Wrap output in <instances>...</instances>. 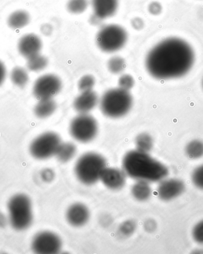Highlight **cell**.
<instances>
[{
    "mask_svg": "<svg viewBox=\"0 0 203 254\" xmlns=\"http://www.w3.org/2000/svg\"><path fill=\"white\" fill-rule=\"evenodd\" d=\"M149 11L153 14H158L161 11V6L157 2H153L149 5Z\"/></svg>",
    "mask_w": 203,
    "mask_h": 254,
    "instance_id": "d6a6232c",
    "label": "cell"
},
{
    "mask_svg": "<svg viewBox=\"0 0 203 254\" xmlns=\"http://www.w3.org/2000/svg\"><path fill=\"white\" fill-rule=\"evenodd\" d=\"M202 85H203V81H202Z\"/></svg>",
    "mask_w": 203,
    "mask_h": 254,
    "instance_id": "74e56055",
    "label": "cell"
},
{
    "mask_svg": "<svg viewBox=\"0 0 203 254\" xmlns=\"http://www.w3.org/2000/svg\"><path fill=\"white\" fill-rule=\"evenodd\" d=\"M95 84V79L93 76L86 75L80 79L78 83L79 89L83 92L92 91Z\"/></svg>",
    "mask_w": 203,
    "mask_h": 254,
    "instance_id": "4316f807",
    "label": "cell"
},
{
    "mask_svg": "<svg viewBox=\"0 0 203 254\" xmlns=\"http://www.w3.org/2000/svg\"><path fill=\"white\" fill-rule=\"evenodd\" d=\"M118 84L119 88L122 89L126 91L130 90L134 86V78L130 75H123L119 79Z\"/></svg>",
    "mask_w": 203,
    "mask_h": 254,
    "instance_id": "f546056e",
    "label": "cell"
},
{
    "mask_svg": "<svg viewBox=\"0 0 203 254\" xmlns=\"http://www.w3.org/2000/svg\"><path fill=\"white\" fill-rule=\"evenodd\" d=\"M135 228V224L133 222L131 221L126 222L124 223H123L121 230L123 234L125 235H130L134 231Z\"/></svg>",
    "mask_w": 203,
    "mask_h": 254,
    "instance_id": "4dcf8cb0",
    "label": "cell"
},
{
    "mask_svg": "<svg viewBox=\"0 0 203 254\" xmlns=\"http://www.w3.org/2000/svg\"><path fill=\"white\" fill-rule=\"evenodd\" d=\"M11 79L17 86L23 87L27 84L29 81L28 73L25 69L21 67H16L13 69L11 73Z\"/></svg>",
    "mask_w": 203,
    "mask_h": 254,
    "instance_id": "cb8c5ba5",
    "label": "cell"
},
{
    "mask_svg": "<svg viewBox=\"0 0 203 254\" xmlns=\"http://www.w3.org/2000/svg\"><path fill=\"white\" fill-rule=\"evenodd\" d=\"M98 102V95L93 91L83 92L74 102V108L81 114H87Z\"/></svg>",
    "mask_w": 203,
    "mask_h": 254,
    "instance_id": "2e32d148",
    "label": "cell"
},
{
    "mask_svg": "<svg viewBox=\"0 0 203 254\" xmlns=\"http://www.w3.org/2000/svg\"><path fill=\"white\" fill-rule=\"evenodd\" d=\"M6 75V69L5 66L0 61V85L4 81Z\"/></svg>",
    "mask_w": 203,
    "mask_h": 254,
    "instance_id": "836d02e7",
    "label": "cell"
},
{
    "mask_svg": "<svg viewBox=\"0 0 203 254\" xmlns=\"http://www.w3.org/2000/svg\"><path fill=\"white\" fill-rule=\"evenodd\" d=\"M8 220L12 228L18 231L29 228L33 222L32 201L27 195L17 194L9 200Z\"/></svg>",
    "mask_w": 203,
    "mask_h": 254,
    "instance_id": "3957f363",
    "label": "cell"
},
{
    "mask_svg": "<svg viewBox=\"0 0 203 254\" xmlns=\"http://www.w3.org/2000/svg\"><path fill=\"white\" fill-rule=\"evenodd\" d=\"M135 142L138 151L148 153L153 148V140L149 134L143 133L138 134Z\"/></svg>",
    "mask_w": 203,
    "mask_h": 254,
    "instance_id": "7402d4cb",
    "label": "cell"
},
{
    "mask_svg": "<svg viewBox=\"0 0 203 254\" xmlns=\"http://www.w3.org/2000/svg\"><path fill=\"white\" fill-rule=\"evenodd\" d=\"M29 14L24 10L14 11L8 18V26L13 29H22L29 24Z\"/></svg>",
    "mask_w": 203,
    "mask_h": 254,
    "instance_id": "ac0fdd59",
    "label": "cell"
},
{
    "mask_svg": "<svg viewBox=\"0 0 203 254\" xmlns=\"http://www.w3.org/2000/svg\"><path fill=\"white\" fill-rule=\"evenodd\" d=\"M192 180L197 188L203 190V164L193 171Z\"/></svg>",
    "mask_w": 203,
    "mask_h": 254,
    "instance_id": "83f0119b",
    "label": "cell"
},
{
    "mask_svg": "<svg viewBox=\"0 0 203 254\" xmlns=\"http://www.w3.org/2000/svg\"><path fill=\"white\" fill-rule=\"evenodd\" d=\"M125 61L120 57H113L107 63V68L110 72L118 74L122 72L125 68Z\"/></svg>",
    "mask_w": 203,
    "mask_h": 254,
    "instance_id": "484cf974",
    "label": "cell"
},
{
    "mask_svg": "<svg viewBox=\"0 0 203 254\" xmlns=\"http://www.w3.org/2000/svg\"><path fill=\"white\" fill-rule=\"evenodd\" d=\"M195 52L184 40L169 38L159 42L150 51L146 59L147 71L158 79L181 77L190 71L195 63Z\"/></svg>",
    "mask_w": 203,
    "mask_h": 254,
    "instance_id": "6da1fadb",
    "label": "cell"
},
{
    "mask_svg": "<svg viewBox=\"0 0 203 254\" xmlns=\"http://www.w3.org/2000/svg\"><path fill=\"white\" fill-rule=\"evenodd\" d=\"M118 4L119 0H92L94 14L102 20L113 16Z\"/></svg>",
    "mask_w": 203,
    "mask_h": 254,
    "instance_id": "9a60e30c",
    "label": "cell"
},
{
    "mask_svg": "<svg viewBox=\"0 0 203 254\" xmlns=\"http://www.w3.org/2000/svg\"><path fill=\"white\" fill-rule=\"evenodd\" d=\"M131 24L134 28L136 30H141L144 26L143 20L138 17L133 18L131 21Z\"/></svg>",
    "mask_w": 203,
    "mask_h": 254,
    "instance_id": "1f68e13d",
    "label": "cell"
},
{
    "mask_svg": "<svg viewBox=\"0 0 203 254\" xmlns=\"http://www.w3.org/2000/svg\"><path fill=\"white\" fill-rule=\"evenodd\" d=\"M88 0H69L67 3V10L73 14H81L87 9Z\"/></svg>",
    "mask_w": 203,
    "mask_h": 254,
    "instance_id": "d4e9b609",
    "label": "cell"
},
{
    "mask_svg": "<svg viewBox=\"0 0 203 254\" xmlns=\"http://www.w3.org/2000/svg\"><path fill=\"white\" fill-rule=\"evenodd\" d=\"M122 167L126 175L131 178L149 183L161 182L169 174L165 165L150 157L148 153L137 149L125 154Z\"/></svg>",
    "mask_w": 203,
    "mask_h": 254,
    "instance_id": "7a4b0ae2",
    "label": "cell"
},
{
    "mask_svg": "<svg viewBox=\"0 0 203 254\" xmlns=\"http://www.w3.org/2000/svg\"><path fill=\"white\" fill-rule=\"evenodd\" d=\"M152 188L149 182L137 180L131 189V193L135 199L138 201L148 200L152 195Z\"/></svg>",
    "mask_w": 203,
    "mask_h": 254,
    "instance_id": "e0dca14e",
    "label": "cell"
},
{
    "mask_svg": "<svg viewBox=\"0 0 203 254\" xmlns=\"http://www.w3.org/2000/svg\"><path fill=\"white\" fill-rule=\"evenodd\" d=\"M102 19H101V18L97 16V15L93 14L90 18V21L91 24H94V25H99L102 21Z\"/></svg>",
    "mask_w": 203,
    "mask_h": 254,
    "instance_id": "e575fe53",
    "label": "cell"
},
{
    "mask_svg": "<svg viewBox=\"0 0 203 254\" xmlns=\"http://www.w3.org/2000/svg\"><path fill=\"white\" fill-rule=\"evenodd\" d=\"M61 143L58 134L49 131L33 140L30 146V152L32 157L38 160H46L56 154Z\"/></svg>",
    "mask_w": 203,
    "mask_h": 254,
    "instance_id": "52a82bcc",
    "label": "cell"
},
{
    "mask_svg": "<svg viewBox=\"0 0 203 254\" xmlns=\"http://www.w3.org/2000/svg\"><path fill=\"white\" fill-rule=\"evenodd\" d=\"M100 180L106 188L117 190L124 186L126 174L117 168L106 167L101 174Z\"/></svg>",
    "mask_w": 203,
    "mask_h": 254,
    "instance_id": "7c38bea8",
    "label": "cell"
},
{
    "mask_svg": "<svg viewBox=\"0 0 203 254\" xmlns=\"http://www.w3.org/2000/svg\"><path fill=\"white\" fill-rule=\"evenodd\" d=\"M62 242L53 232L44 231L37 234L33 238V252L40 254H54L60 252Z\"/></svg>",
    "mask_w": 203,
    "mask_h": 254,
    "instance_id": "9c48e42d",
    "label": "cell"
},
{
    "mask_svg": "<svg viewBox=\"0 0 203 254\" xmlns=\"http://www.w3.org/2000/svg\"><path fill=\"white\" fill-rule=\"evenodd\" d=\"M106 167L105 159L96 153L89 152L80 157L75 171L79 181L89 186L100 180L101 174Z\"/></svg>",
    "mask_w": 203,
    "mask_h": 254,
    "instance_id": "5b68a950",
    "label": "cell"
},
{
    "mask_svg": "<svg viewBox=\"0 0 203 254\" xmlns=\"http://www.w3.org/2000/svg\"><path fill=\"white\" fill-rule=\"evenodd\" d=\"M127 32L117 24H109L102 27L97 36V44L100 50L107 53H115L125 45Z\"/></svg>",
    "mask_w": 203,
    "mask_h": 254,
    "instance_id": "8992f818",
    "label": "cell"
},
{
    "mask_svg": "<svg viewBox=\"0 0 203 254\" xmlns=\"http://www.w3.org/2000/svg\"><path fill=\"white\" fill-rule=\"evenodd\" d=\"M76 147L72 143H61L56 152L58 161L65 163L70 161L76 154Z\"/></svg>",
    "mask_w": 203,
    "mask_h": 254,
    "instance_id": "ffe728a7",
    "label": "cell"
},
{
    "mask_svg": "<svg viewBox=\"0 0 203 254\" xmlns=\"http://www.w3.org/2000/svg\"><path fill=\"white\" fill-rule=\"evenodd\" d=\"M133 98L128 91L121 88L107 91L102 97L100 107L102 112L107 117L118 118L130 111Z\"/></svg>",
    "mask_w": 203,
    "mask_h": 254,
    "instance_id": "277c9868",
    "label": "cell"
},
{
    "mask_svg": "<svg viewBox=\"0 0 203 254\" xmlns=\"http://www.w3.org/2000/svg\"><path fill=\"white\" fill-rule=\"evenodd\" d=\"M192 237L196 243L203 245V219L194 226Z\"/></svg>",
    "mask_w": 203,
    "mask_h": 254,
    "instance_id": "f1b7e54d",
    "label": "cell"
},
{
    "mask_svg": "<svg viewBox=\"0 0 203 254\" xmlns=\"http://www.w3.org/2000/svg\"><path fill=\"white\" fill-rule=\"evenodd\" d=\"M4 217L0 213V226L1 225H5Z\"/></svg>",
    "mask_w": 203,
    "mask_h": 254,
    "instance_id": "8d00e7d4",
    "label": "cell"
},
{
    "mask_svg": "<svg viewBox=\"0 0 203 254\" xmlns=\"http://www.w3.org/2000/svg\"><path fill=\"white\" fill-rule=\"evenodd\" d=\"M66 218L71 225L75 227H81L88 222L90 213L88 207L84 204H74L67 210Z\"/></svg>",
    "mask_w": 203,
    "mask_h": 254,
    "instance_id": "5bb4252c",
    "label": "cell"
},
{
    "mask_svg": "<svg viewBox=\"0 0 203 254\" xmlns=\"http://www.w3.org/2000/svg\"><path fill=\"white\" fill-rule=\"evenodd\" d=\"M186 154L191 160H198L203 157V142L195 139L187 143L185 148Z\"/></svg>",
    "mask_w": 203,
    "mask_h": 254,
    "instance_id": "44dd1931",
    "label": "cell"
},
{
    "mask_svg": "<svg viewBox=\"0 0 203 254\" xmlns=\"http://www.w3.org/2000/svg\"><path fill=\"white\" fill-rule=\"evenodd\" d=\"M48 61L47 58L38 54L27 59V66L30 71H40L47 67Z\"/></svg>",
    "mask_w": 203,
    "mask_h": 254,
    "instance_id": "603a6c76",
    "label": "cell"
},
{
    "mask_svg": "<svg viewBox=\"0 0 203 254\" xmlns=\"http://www.w3.org/2000/svg\"><path fill=\"white\" fill-rule=\"evenodd\" d=\"M52 177H53V174L50 170H46L44 171V172H43L42 177L46 181H50Z\"/></svg>",
    "mask_w": 203,
    "mask_h": 254,
    "instance_id": "d590c367",
    "label": "cell"
},
{
    "mask_svg": "<svg viewBox=\"0 0 203 254\" xmlns=\"http://www.w3.org/2000/svg\"><path fill=\"white\" fill-rule=\"evenodd\" d=\"M42 47L41 40L35 34L24 36L18 42V51L27 59L40 54Z\"/></svg>",
    "mask_w": 203,
    "mask_h": 254,
    "instance_id": "4fadbf2b",
    "label": "cell"
},
{
    "mask_svg": "<svg viewBox=\"0 0 203 254\" xmlns=\"http://www.w3.org/2000/svg\"><path fill=\"white\" fill-rule=\"evenodd\" d=\"M97 122L90 115L81 114L71 122L70 132L76 140L87 143L93 140L98 133Z\"/></svg>",
    "mask_w": 203,
    "mask_h": 254,
    "instance_id": "ba28073f",
    "label": "cell"
},
{
    "mask_svg": "<svg viewBox=\"0 0 203 254\" xmlns=\"http://www.w3.org/2000/svg\"><path fill=\"white\" fill-rule=\"evenodd\" d=\"M62 87L60 79L56 75L47 74L37 79L33 86V94L39 100L52 99Z\"/></svg>",
    "mask_w": 203,
    "mask_h": 254,
    "instance_id": "30bf717a",
    "label": "cell"
},
{
    "mask_svg": "<svg viewBox=\"0 0 203 254\" xmlns=\"http://www.w3.org/2000/svg\"><path fill=\"white\" fill-rule=\"evenodd\" d=\"M56 108V103L52 99L40 100L35 106L34 112L37 117L46 118L53 114Z\"/></svg>",
    "mask_w": 203,
    "mask_h": 254,
    "instance_id": "d6986e66",
    "label": "cell"
},
{
    "mask_svg": "<svg viewBox=\"0 0 203 254\" xmlns=\"http://www.w3.org/2000/svg\"><path fill=\"white\" fill-rule=\"evenodd\" d=\"M186 185L177 179H164L160 182L157 194L160 199L170 201L180 196L185 191Z\"/></svg>",
    "mask_w": 203,
    "mask_h": 254,
    "instance_id": "8fae6325",
    "label": "cell"
}]
</instances>
